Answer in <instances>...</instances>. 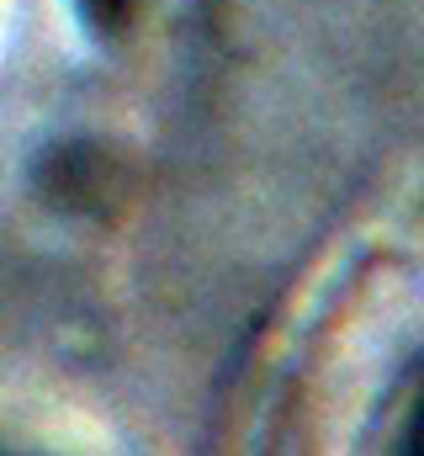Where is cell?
<instances>
[{
  "instance_id": "1",
  "label": "cell",
  "mask_w": 424,
  "mask_h": 456,
  "mask_svg": "<svg viewBox=\"0 0 424 456\" xmlns=\"http://www.w3.org/2000/svg\"><path fill=\"white\" fill-rule=\"evenodd\" d=\"M398 456H424V398L414 403L409 425H404V441H398Z\"/></svg>"
},
{
  "instance_id": "2",
  "label": "cell",
  "mask_w": 424,
  "mask_h": 456,
  "mask_svg": "<svg viewBox=\"0 0 424 456\" xmlns=\"http://www.w3.org/2000/svg\"><path fill=\"white\" fill-rule=\"evenodd\" d=\"M0 456H5V452H0Z\"/></svg>"
}]
</instances>
